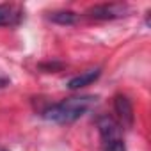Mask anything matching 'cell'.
<instances>
[{
  "label": "cell",
  "instance_id": "cell-1",
  "mask_svg": "<svg viewBox=\"0 0 151 151\" xmlns=\"http://www.w3.org/2000/svg\"><path fill=\"white\" fill-rule=\"evenodd\" d=\"M93 103H96V96H73L59 103L48 105L41 112V116L46 121H52L57 124H68L82 117L91 109Z\"/></svg>",
  "mask_w": 151,
  "mask_h": 151
},
{
  "label": "cell",
  "instance_id": "cell-2",
  "mask_svg": "<svg viewBox=\"0 0 151 151\" xmlns=\"http://www.w3.org/2000/svg\"><path fill=\"white\" fill-rule=\"evenodd\" d=\"M126 13H128V6L124 4H101L91 7L87 14L94 20H114L124 16Z\"/></svg>",
  "mask_w": 151,
  "mask_h": 151
},
{
  "label": "cell",
  "instance_id": "cell-3",
  "mask_svg": "<svg viewBox=\"0 0 151 151\" xmlns=\"http://www.w3.org/2000/svg\"><path fill=\"white\" fill-rule=\"evenodd\" d=\"M96 126H98V132L103 139V142H110V140H117L121 139V124L110 117V116H100L98 121H96Z\"/></svg>",
  "mask_w": 151,
  "mask_h": 151
},
{
  "label": "cell",
  "instance_id": "cell-4",
  "mask_svg": "<svg viewBox=\"0 0 151 151\" xmlns=\"http://www.w3.org/2000/svg\"><path fill=\"white\" fill-rule=\"evenodd\" d=\"M114 110L119 116V119H121L123 124H128V126L133 124V105H132V101H130L128 96L117 94L114 98Z\"/></svg>",
  "mask_w": 151,
  "mask_h": 151
},
{
  "label": "cell",
  "instance_id": "cell-5",
  "mask_svg": "<svg viewBox=\"0 0 151 151\" xmlns=\"http://www.w3.org/2000/svg\"><path fill=\"white\" fill-rule=\"evenodd\" d=\"M101 75V69L100 68H94V69H89V71H84L80 75H77V77H73L69 82H68V87L71 91L75 89H80V87H86V86H91L93 82H96L100 78Z\"/></svg>",
  "mask_w": 151,
  "mask_h": 151
},
{
  "label": "cell",
  "instance_id": "cell-6",
  "mask_svg": "<svg viewBox=\"0 0 151 151\" xmlns=\"http://www.w3.org/2000/svg\"><path fill=\"white\" fill-rule=\"evenodd\" d=\"M20 11L14 6H0V25H14L20 22Z\"/></svg>",
  "mask_w": 151,
  "mask_h": 151
},
{
  "label": "cell",
  "instance_id": "cell-7",
  "mask_svg": "<svg viewBox=\"0 0 151 151\" xmlns=\"http://www.w3.org/2000/svg\"><path fill=\"white\" fill-rule=\"evenodd\" d=\"M50 20L53 23H59V25H73V23H77L78 16L73 11H55L50 14Z\"/></svg>",
  "mask_w": 151,
  "mask_h": 151
},
{
  "label": "cell",
  "instance_id": "cell-8",
  "mask_svg": "<svg viewBox=\"0 0 151 151\" xmlns=\"http://www.w3.org/2000/svg\"><path fill=\"white\" fill-rule=\"evenodd\" d=\"M103 151H126V146H124V142L121 139H117V140L107 142L105 147H103Z\"/></svg>",
  "mask_w": 151,
  "mask_h": 151
}]
</instances>
